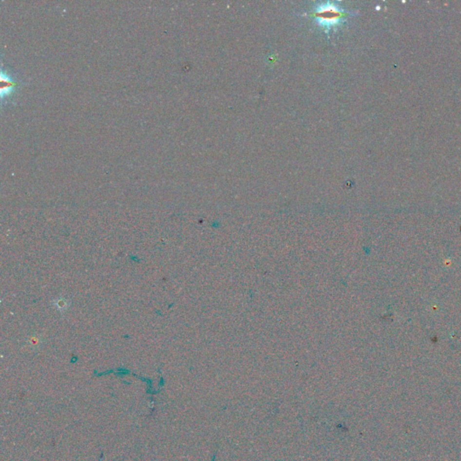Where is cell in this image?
Masks as SVG:
<instances>
[{
	"mask_svg": "<svg viewBox=\"0 0 461 461\" xmlns=\"http://www.w3.org/2000/svg\"><path fill=\"white\" fill-rule=\"evenodd\" d=\"M1 82H2V89H1L2 94L1 95L3 96L6 93H9V91L13 89V83L9 77H6V75L4 73H2V75H1Z\"/></svg>",
	"mask_w": 461,
	"mask_h": 461,
	"instance_id": "cell-2",
	"label": "cell"
},
{
	"mask_svg": "<svg viewBox=\"0 0 461 461\" xmlns=\"http://www.w3.org/2000/svg\"><path fill=\"white\" fill-rule=\"evenodd\" d=\"M56 307H57L59 308V310H60V309H61V308H62V309H65V308H66L65 302H64V301H61V302L59 301V302H58V304H57V305H56Z\"/></svg>",
	"mask_w": 461,
	"mask_h": 461,
	"instance_id": "cell-3",
	"label": "cell"
},
{
	"mask_svg": "<svg viewBox=\"0 0 461 461\" xmlns=\"http://www.w3.org/2000/svg\"><path fill=\"white\" fill-rule=\"evenodd\" d=\"M349 13L346 12L334 3L327 2L316 6L310 16L316 20V23L326 30H330L349 17Z\"/></svg>",
	"mask_w": 461,
	"mask_h": 461,
	"instance_id": "cell-1",
	"label": "cell"
}]
</instances>
